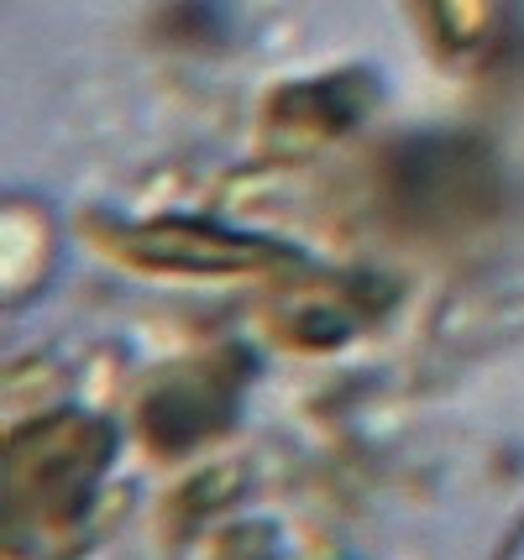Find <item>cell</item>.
<instances>
[{
    "label": "cell",
    "instance_id": "6da1fadb",
    "mask_svg": "<svg viewBox=\"0 0 524 560\" xmlns=\"http://www.w3.org/2000/svg\"><path fill=\"white\" fill-rule=\"evenodd\" d=\"M509 560H524V535H520V545H514V556H509Z\"/></svg>",
    "mask_w": 524,
    "mask_h": 560
}]
</instances>
